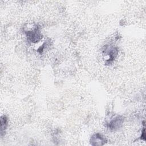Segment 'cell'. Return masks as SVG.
<instances>
[{
  "label": "cell",
  "instance_id": "6da1fadb",
  "mask_svg": "<svg viewBox=\"0 0 146 146\" xmlns=\"http://www.w3.org/2000/svg\"><path fill=\"white\" fill-rule=\"evenodd\" d=\"M105 139L99 133L94 135L91 137V143L93 145H103L105 143Z\"/></svg>",
  "mask_w": 146,
  "mask_h": 146
},
{
  "label": "cell",
  "instance_id": "7a4b0ae2",
  "mask_svg": "<svg viewBox=\"0 0 146 146\" xmlns=\"http://www.w3.org/2000/svg\"><path fill=\"white\" fill-rule=\"evenodd\" d=\"M123 122V119L120 116H117L115 117L113 120H112L109 124V127L111 129H116L121 125Z\"/></svg>",
  "mask_w": 146,
  "mask_h": 146
},
{
  "label": "cell",
  "instance_id": "3957f363",
  "mask_svg": "<svg viewBox=\"0 0 146 146\" xmlns=\"http://www.w3.org/2000/svg\"><path fill=\"white\" fill-rule=\"evenodd\" d=\"M6 124H7V119H6V117L5 116H2L1 118V134H2L3 129H5Z\"/></svg>",
  "mask_w": 146,
  "mask_h": 146
}]
</instances>
